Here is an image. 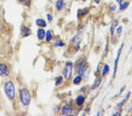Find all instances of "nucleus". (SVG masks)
Here are the masks:
<instances>
[{
	"label": "nucleus",
	"instance_id": "obj_1",
	"mask_svg": "<svg viewBox=\"0 0 132 116\" xmlns=\"http://www.w3.org/2000/svg\"><path fill=\"white\" fill-rule=\"evenodd\" d=\"M4 92L7 98L10 100H12L15 98L16 90L15 85L11 81H7L4 84Z\"/></svg>",
	"mask_w": 132,
	"mask_h": 116
},
{
	"label": "nucleus",
	"instance_id": "obj_2",
	"mask_svg": "<svg viewBox=\"0 0 132 116\" xmlns=\"http://www.w3.org/2000/svg\"><path fill=\"white\" fill-rule=\"evenodd\" d=\"M20 102L22 105L27 107L30 104L31 102V96L30 92L27 88H21L20 91Z\"/></svg>",
	"mask_w": 132,
	"mask_h": 116
},
{
	"label": "nucleus",
	"instance_id": "obj_3",
	"mask_svg": "<svg viewBox=\"0 0 132 116\" xmlns=\"http://www.w3.org/2000/svg\"><path fill=\"white\" fill-rule=\"evenodd\" d=\"M73 73V63L71 61H67L65 63V67L63 70V76L66 79H69L72 77Z\"/></svg>",
	"mask_w": 132,
	"mask_h": 116
},
{
	"label": "nucleus",
	"instance_id": "obj_4",
	"mask_svg": "<svg viewBox=\"0 0 132 116\" xmlns=\"http://www.w3.org/2000/svg\"><path fill=\"white\" fill-rule=\"evenodd\" d=\"M123 46H124V43H122V45H121L120 47L119 48V49L118 50L117 56L115 59V60H114V69H113V77H115L116 76L117 70H118V66L119 59H120L121 53H122Z\"/></svg>",
	"mask_w": 132,
	"mask_h": 116
},
{
	"label": "nucleus",
	"instance_id": "obj_5",
	"mask_svg": "<svg viewBox=\"0 0 132 116\" xmlns=\"http://www.w3.org/2000/svg\"><path fill=\"white\" fill-rule=\"evenodd\" d=\"M9 75L10 71L8 66L5 63H0V76L3 77H7Z\"/></svg>",
	"mask_w": 132,
	"mask_h": 116
},
{
	"label": "nucleus",
	"instance_id": "obj_6",
	"mask_svg": "<svg viewBox=\"0 0 132 116\" xmlns=\"http://www.w3.org/2000/svg\"><path fill=\"white\" fill-rule=\"evenodd\" d=\"M21 33L23 37H28L31 35V30L25 25H22L21 28Z\"/></svg>",
	"mask_w": 132,
	"mask_h": 116
},
{
	"label": "nucleus",
	"instance_id": "obj_7",
	"mask_svg": "<svg viewBox=\"0 0 132 116\" xmlns=\"http://www.w3.org/2000/svg\"><path fill=\"white\" fill-rule=\"evenodd\" d=\"M72 111V108L70 105L66 104L63 105L62 109V114L63 115H69Z\"/></svg>",
	"mask_w": 132,
	"mask_h": 116
},
{
	"label": "nucleus",
	"instance_id": "obj_8",
	"mask_svg": "<svg viewBox=\"0 0 132 116\" xmlns=\"http://www.w3.org/2000/svg\"><path fill=\"white\" fill-rule=\"evenodd\" d=\"M86 63L85 62H82L80 63L79 67L78 69V73L80 76H84L85 74V71H86Z\"/></svg>",
	"mask_w": 132,
	"mask_h": 116
},
{
	"label": "nucleus",
	"instance_id": "obj_9",
	"mask_svg": "<svg viewBox=\"0 0 132 116\" xmlns=\"http://www.w3.org/2000/svg\"><path fill=\"white\" fill-rule=\"evenodd\" d=\"M46 32L44 29L39 28L37 31V37L40 41H42L45 38Z\"/></svg>",
	"mask_w": 132,
	"mask_h": 116
},
{
	"label": "nucleus",
	"instance_id": "obj_10",
	"mask_svg": "<svg viewBox=\"0 0 132 116\" xmlns=\"http://www.w3.org/2000/svg\"><path fill=\"white\" fill-rule=\"evenodd\" d=\"M35 24L38 26L40 28H45L46 26V22L44 20H42L41 18H38L35 21Z\"/></svg>",
	"mask_w": 132,
	"mask_h": 116
},
{
	"label": "nucleus",
	"instance_id": "obj_11",
	"mask_svg": "<svg viewBox=\"0 0 132 116\" xmlns=\"http://www.w3.org/2000/svg\"><path fill=\"white\" fill-rule=\"evenodd\" d=\"M65 3L63 0H58L56 3V8L58 11H61L65 8Z\"/></svg>",
	"mask_w": 132,
	"mask_h": 116
},
{
	"label": "nucleus",
	"instance_id": "obj_12",
	"mask_svg": "<svg viewBox=\"0 0 132 116\" xmlns=\"http://www.w3.org/2000/svg\"><path fill=\"white\" fill-rule=\"evenodd\" d=\"M85 98L84 96H81V95H80V96H79L76 99V104L79 107L82 106L85 102Z\"/></svg>",
	"mask_w": 132,
	"mask_h": 116
},
{
	"label": "nucleus",
	"instance_id": "obj_13",
	"mask_svg": "<svg viewBox=\"0 0 132 116\" xmlns=\"http://www.w3.org/2000/svg\"><path fill=\"white\" fill-rule=\"evenodd\" d=\"M118 25V22L117 21H113L112 24L111 25V26H110V35L111 36H113L114 35V29H115L117 25Z\"/></svg>",
	"mask_w": 132,
	"mask_h": 116
},
{
	"label": "nucleus",
	"instance_id": "obj_14",
	"mask_svg": "<svg viewBox=\"0 0 132 116\" xmlns=\"http://www.w3.org/2000/svg\"><path fill=\"white\" fill-rule=\"evenodd\" d=\"M130 96V92H129L128 93H127V94H126V96L125 98L123 99V100L121 101V102L118 103V106L119 107H122L123 106V105H124L126 103V102L127 100H128V99H129V97Z\"/></svg>",
	"mask_w": 132,
	"mask_h": 116
},
{
	"label": "nucleus",
	"instance_id": "obj_15",
	"mask_svg": "<svg viewBox=\"0 0 132 116\" xmlns=\"http://www.w3.org/2000/svg\"><path fill=\"white\" fill-rule=\"evenodd\" d=\"M110 71V67L108 65H105V66L103 67V72H102V76L103 77H105L106 75H108V73Z\"/></svg>",
	"mask_w": 132,
	"mask_h": 116
},
{
	"label": "nucleus",
	"instance_id": "obj_16",
	"mask_svg": "<svg viewBox=\"0 0 132 116\" xmlns=\"http://www.w3.org/2000/svg\"><path fill=\"white\" fill-rule=\"evenodd\" d=\"M129 2H125V3L123 4H120V6H119V10L120 11L125 10L129 7Z\"/></svg>",
	"mask_w": 132,
	"mask_h": 116
},
{
	"label": "nucleus",
	"instance_id": "obj_17",
	"mask_svg": "<svg viewBox=\"0 0 132 116\" xmlns=\"http://www.w3.org/2000/svg\"><path fill=\"white\" fill-rule=\"evenodd\" d=\"M82 76L78 75L74 78V79L73 80V83L74 84H79L80 83V82L82 81Z\"/></svg>",
	"mask_w": 132,
	"mask_h": 116
},
{
	"label": "nucleus",
	"instance_id": "obj_18",
	"mask_svg": "<svg viewBox=\"0 0 132 116\" xmlns=\"http://www.w3.org/2000/svg\"><path fill=\"white\" fill-rule=\"evenodd\" d=\"M45 38H46V42H50L51 40H52V33H51V32L50 30L47 31V32H46Z\"/></svg>",
	"mask_w": 132,
	"mask_h": 116
},
{
	"label": "nucleus",
	"instance_id": "obj_19",
	"mask_svg": "<svg viewBox=\"0 0 132 116\" xmlns=\"http://www.w3.org/2000/svg\"><path fill=\"white\" fill-rule=\"evenodd\" d=\"M101 83H102V79L100 78V79H97V81L95 82L94 84H93V85L92 86V89H95V88L99 87V86L101 85Z\"/></svg>",
	"mask_w": 132,
	"mask_h": 116
},
{
	"label": "nucleus",
	"instance_id": "obj_20",
	"mask_svg": "<svg viewBox=\"0 0 132 116\" xmlns=\"http://www.w3.org/2000/svg\"><path fill=\"white\" fill-rule=\"evenodd\" d=\"M80 40H81V38H80V35H76L73 38V39H72V42H73V43H75L77 44L78 45H79L80 42Z\"/></svg>",
	"mask_w": 132,
	"mask_h": 116
},
{
	"label": "nucleus",
	"instance_id": "obj_21",
	"mask_svg": "<svg viewBox=\"0 0 132 116\" xmlns=\"http://www.w3.org/2000/svg\"><path fill=\"white\" fill-rule=\"evenodd\" d=\"M63 82V77L62 76H59L58 77L56 78V81H55V86H58L60 84H62V83Z\"/></svg>",
	"mask_w": 132,
	"mask_h": 116
},
{
	"label": "nucleus",
	"instance_id": "obj_22",
	"mask_svg": "<svg viewBox=\"0 0 132 116\" xmlns=\"http://www.w3.org/2000/svg\"><path fill=\"white\" fill-rule=\"evenodd\" d=\"M54 46L55 47H63L65 46V43L62 41H57L54 43Z\"/></svg>",
	"mask_w": 132,
	"mask_h": 116
},
{
	"label": "nucleus",
	"instance_id": "obj_23",
	"mask_svg": "<svg viewBox=\"0 0 132 116\" xmlns=\"http://www.w3.org/2000/svg\"><path fill=\"white\" fill-rule=\"evenodd\" d=\"M88 12L89 11L87 8H84V9L80 10V14H81L82 15H85L87 14L88 13Z\"/></svg>",
	"mask_w": 132,
	"mask_h": 116
},
{
	"label": "nucleus",
	"instance_id": "obj_24",
	"mask_svg": "<svg viewBox=\"0 0 132 116\" xmlns=\"http://www.w3.org/2000/svg\"><path fill=\"white\" fill-rule=\"evenodd\" d=\"M122 30H123V26H119L118 28L116 29V32L118 34L120 35V34H121V33L122 32Z\"/></svg>",
	"mask_w": 132,
	"mask_h": 116
},
{
	"label": "nucleus",
	"instance_id": "obj_25",
	"mask_svg": "<svg viewBox=\"0 0 132 116\" xmlns=\"http://www.w3.org/2000/svg\"><path fill=\"white\" fill-rule=\"evenodd\" d=\"M108 48H109V41L108 40L106 42V48L105 49V52H104V54H105V56H106V54H107L108 51Z\"/></svg>",
	"mask_w": 132,
	"mask_h": 116
},
{
	"label": "nucleus",
	"instance_id": "obj_26",
	"mask_svg": "<svg viewBox=\"0 0 132 116\" xmlns=\"http://www.w3.org/2000/svg\"><path fill=\"white\" fill-rule=\"evenodd\" d=\"M46 16H47V19H48V21H49V22H51V21L53 20V17L51 14H48L47 15H46Z\"/></svg>",
	"mask_w": 132,
	"mask_h": 116
},
{
	"label": "nucleus",
	"instance_id": "obj_27",
	"mask_svg": "<svg viewBox=\"0 0 132 116\" xmlns=\"http://www.w3.org/2000/svg\"><path fill=\"white\" fill-rule=\"evenodd\" d=\"M110 9L112 11H116V6L114 5H112L111 7H110Z\"/></svg>",
	"mask_w": 132,
	"mask_h": 116
},
{
	"label": "nucleus",
	"instance_id": "obj_28",
	"mask_svg": "<svg viewBox=\"0 0 132 116\" xmlns=\"http://www.w3.org/2000/svg\"><path fill=\"white\" fill-rule=\"evenodd\" d=\"M120 114H120V113L116 112V113H114L113 115L114 116H116V115H120Z\"/></svg>",
	"mask_w": 132,
	"mask_h": 116
},
{
	"label": "nucleus",
	"instance_id": "obj_29",
	"mask_svg": "<svg viewBox=\"0 0 132 116\" xmlns=\"http://www.w3.org/2000/svg\"><path fill=\"white\" fill-rule=\"evenodd\" d=\"M18 1L20 2V3H25V1H27V0H18Z\"/></svg>",
	"mask_w": 132,
	"mask_h": 116
},
{
	"label": "nucleus",
	"instance_id": "obj_30",
	"mask_svg": "<svg viewBox=\"0 0 132 116\" xmlns=\"http://www.w3.org/2000/svg\"><path fill=\"white\" fill-rule=\"evenodd\" d=\"M93 1H94L96 4H99L101 0H93Z\"/></svg>",
	"mask_w": 132,
	"mask_h": 116
},
{
	"label": "nucleus",
	"instance_id": "obj_31",
	"mask_svg": "<svg viewBox=\"0 0 132 116\" xmlns=\"http://www.w3.org/2000/svg\"><path fill=\"white\" fill-rule=\"evenodd\" d=\"M125 87H123V88H121V89H120V94H121V93H122L123 92V90H124V89H125Z\"/></svg>",
	"mask_w": 132,
	"mask_h": 116
},
{
	"label": "nucleus",
	"instance_id": "obj_32",
	"mask_svg": "<svg viewBox=\"0 0 132 116\" xmlns=\"http://www.w3.org/2000/svg\"><path fill=\"white\" fill-rule=\"evenodd\" d=\"M123 1V0H116V1L118 2L119 4H121V3Z\"/></svg>",
	"mask_w": 132,
	"mask_h": 116
},
{
	"label": "nucleus",
	"instance_id": "obj_33",
	"mask_svg": "<svg viewBox=\"0 0 132 116\" xmlns=\"http://www.w3.org/2000/svg\"><path fill=\"white\" fill-rule=\"evenodd\" d=\"M131 110H132V108H130V110H129V111H131Z\"/></svg>",
	"mask_w": 132,
	"mask_h": 116
},
{
	"label": "nucleus",
	"instance_id": "obj_34",
	"mask_svg": "<svg viewBox=\"0 0 132 116\" xmlns=\"http://www.w3.org/2000/svg\"><path fill=\"white\" fill-rule=\"evenodd\" d=\"M97 115H100V113H97Z\"/></svg>",
	"mask_w": 132,
	"mask_h": 116
},
{
	"label": "nucleus",
	"instance_id": "obj_35",
	"mask_svg": "<svg viewBox=\"0 0 132 116\" xmlns=\"http://www.w3.org/2000/svg\"><path fill=\"white\" fill-rule=\"evenodd\" d=\"M82 1H86V0H82Z\"/></svg>",
	"mask_w": 132,
	"mask_h": 116
},
{
	"label": "nucleus",
	"instance_id": "obj_36",
	"mask_svg": "<svg viewBox=\"0 0 132 116\" xmlns=\"http://www.w3.org/2000/svg\"><path fill=\"white\" fill-rule=\"evenodd\" d=\"M48 1H51V0H48Z\"/></svg>",
	"mask_w": 132,
	"mask_h": 116
}]
</instances>
